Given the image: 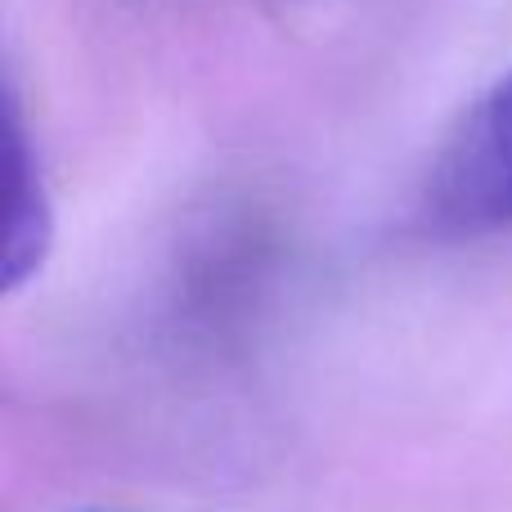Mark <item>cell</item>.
<instances>
[{
    "label": "cell",
    "mask_w": 512,
    "mask_h": 512,
    "mask_svg": "<svg viewBox=\"0 0 512 512\" xmlns=\"http://www.w3.org/2000/svg\"><path fill=\"white\" fill-rule=\"evenodd\" d=\"M427 221L441 234H495L512 225V72L468 108L441 149L427 185Z\"/></svg>",
    "instance_id": "obj_1"
},
{
    "label": "cell",
    "mask_w": 512,
    "mask_h": 512,
    "mask_svg": "<svg viewBox=\"0 0 512 512\" xmlns=\"http://www.w3.org/2000/svg\"><path fill=\"white\" fill-rule=\"evenodd\" d=\"M54 243V207L41 162L27 140L23 108L14 86H5V230H0V288L18 292L41 274Z\"/></svg>",
    "instance_id": "obj_2"
}]
</instances>
